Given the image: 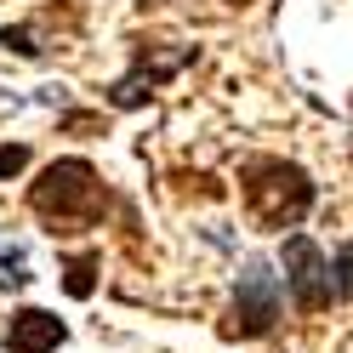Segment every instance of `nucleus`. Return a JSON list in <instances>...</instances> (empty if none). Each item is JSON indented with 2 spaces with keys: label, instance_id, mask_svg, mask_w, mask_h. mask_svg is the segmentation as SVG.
<instances>
[{
  "label": "nucleus",
  "instance_id": "nucleus-3",
  "mask_svg": "<svg viewBox=\"0 0 353 353\" xmlns=\"http://www.w3.org/2000/svg\"><path fill=\"white\" fill-rule=\"evenodd\" d=\"M285 314V291H279V274L268 262H245V274L234 285V302L223 314V336L228 342H251V336H268Z\"/></svg>",
  "mask_w": 353,
  "mask_h": 353
},
{
  "label": "nucleus",
  "instance_id": "nucleus-1",
  "mask_svg": "<svg viewBox=\"0 0 353 353\" xmlns=\"http://www.w3.org/2000/svg\"><path fill=\"white\" fill-rule=\"evenodd\" d=\"M29 211L46 223L52 234H80V228H97L103 211H108V188L92 160H52L46 171L29 183Z\"/></svg>",
  "mask_w": 353,
  "mask_h": 353
},
{
  "label": "nucleus",
  "instance_id": "nucleus-9",
  "mask_svg": "<svg viewBox=\"0 0 353 353\" xmlns=\"http://www.w3.org/2000/svg\"><path fill=\"white\" fill-rule=\"evenodd\" d=\"M330 268H336V302H347V296H353V245H342Z\"/></svg>",
  "mask_w": 353,
  "mask_h": 353
},
{
  "label": "nucleus",
  "instance_id": "nucleus-5",
  "mask_svg": "<svg viewBox=\"0 0 353 353\" xmlns=\"http://www.w3.org/2000/svg\"><path fill=\"white\" fill-rule=\"evenodd\" d=\"M188 63H194V46L171 52V57H160L154 46H137V52H131V74L114 80L108 103H114V108H137V103H148V97H154V85H165L171 74H183Z\"/></svg>",
  "mask_w": 353,
  "mask_h": 353
},
{
  "label": "nucleus",
  "instance_id": "nucleus-8",
  "mask_svg": "<svg viewBox=\"0 0 353 353\" xmlns=\"http://www.w3.org/2000/svg\"><path fill=\"white\" fill-rule=\"evenodd\" d=\"M0 46L17 52V57H40V52H46V46L34 40V23H6V29H0Z\"/></svg>",
  "mask_w": 353,
  "mask_h": 353
},
{
  "label": "nucleus",
  "instance_id": "nucleus-10",
  "mask_svg": "<svg viewBox=\"0 0 353 353\" xmlns=\"http://www.w3.org/2000/svg\"><path fill=\"white\" fill-rule=\"evenodd\" d=\"M29 165V143H0V176H17Z\"/></svg>",
  "mask_w": 353,
  "mask_h": 353
},
{
  "label": "nucleus",
  "instance_id": "nucleus-6",
  "mask_svg": "<svg viewBox=\"0 0 353 353\" xmlns=\"http://www.w3.org/2000/svg\"><path fill=\"white\" fill-rule=\"evenodd\" d=\"M63 342H69V325L57 314H46V307H17L12 325H6V347L12 353H57Z\"/></svg>",
  "mask_w": 353,
  "mask_h": 353
},
{
  "label": "nucleus",
  "instance_id": "nucleus-4",
  "mask_svg": "<svg viewBox=\"0 0 353 353\" xmlns=\"http://www.w3.org/2000/svg\"><path fill=\"white\" fill-rule=\"evenodd\" d=\"M279 262H285V291H291L296 314H325V307L336 302V268H330V256H325L307 234H291V239H285Z\"/></svg>",
  "mask_w": 353,
  "mask_h": 353
},
{
  "label": "nucleus",
  "instance_id": "nucleus-11",
  "mask_svg": "<svg viewBox=\"0 0 353 353\" xmlns=\"http://www.w3.org/2000/svg\"><path fill=\"white\" fill-rule=\"evenodd\" d=\"M0 285H12V291H17V285H29L23 256H17V251H6V256H0Z\"/></svg>",
  "mask_w": 353,
  "mask_h": 353
},
{
  "label": "nucleus",
  "instance_id": "nucleus-2",
  "mask_svg": "<svg viewBox=\"0 0 353 353\" xmlns=\"http://www.w3.org/2000/svg\"><path fill=\"white\" fill-rule=\"evenodd\" d=\"M239 200L245 216L256 228H296L307 211H314L319 188L296 160H279V154H256V160L239 165Z\"/></svg>",
  "mask_w": 353,
  "mask_h": 353
},
{
  "label": "nucleus",
  "instance_id": "nucleus-7",
  "mask_svg": "<svg viewBox=\"0 0 353 353\" xmlns=\"http://www.w3.org/2000/svg\"><path fill=\"white\" fill-rule=\"evenodd\" d=\"M97 268H103V256H97V251H80V256H69V262H63V291L85 302V296L97 291Z\"/></svg>",
  "mask_w": 353,
  "mask_h": 353
}]
</instances>
